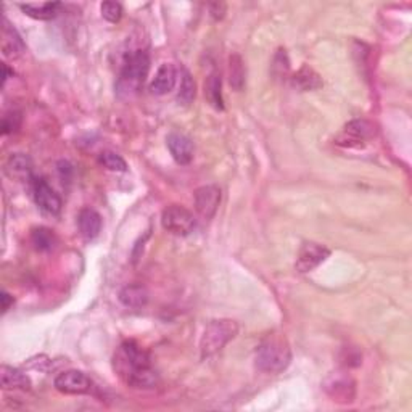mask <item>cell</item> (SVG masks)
Masks as SVG:
<instances>
[{
  "instance_id": "obj_1",
  "label": "cell",
  "mask_w": 412,
  "mask_h": 412,
  "mask_svg": "<svg viewBox=\"0 0 412 412\" xmlns=\"http://www.w3.org/2000/svg\"><path fill=\"white\" fill-rule=\"evenodd\" d=\"M114 372L130 388H153L158 383V372L148 351L134 340L124 342L113 358Z\"/></svg>"
},
{
  "instance_id": "obj_2",
  "label": "cell",
  "mask_w": 412,
  "mask_h": 412,
  "mask_svg": "<svg viewBox=\"0 0 412 412\" xmlns=\"http://www.w3.org/2000/svg\"><path fill=\"white\" fill-rule=\"evenodd\" d=\"M254 363L261 372L280 374L290 366L291 348L282 333H269L258 345Z\"/></svg>"
},
{
  "instance_id": "obj_3",
  "label": "cell",
  "mask_w": 412,
  "mask_h": 412,
  "mask_svg": "<svg viewBox=\"0 0 412 412\" xmlns=\"http://www.w3.org/2000/svg\"><path fill=\"white\" fill-rule=\"evenodd\" d=\"M238 333V324L232 319H216L206 326L200 338V356L201 359L215 356L216 353L234 340Z\"/></svg>"
},
{
  "instance_id": "obj_4",
  "label": "cell",
  "mask_w": 412,
  "mask_h": 412,
  "mask_svg": "<svg viewBox=\"0 0 412 412\" xmlns=\"http://www.w3.org/2000/svg\"><path fill=\"white\" fill-rule=\"evenodd\" d=\"M148 70L150 59L147 52L135 50L134 54H130L126 61H124L118 81V91L121 93H128V96L129 93L140 91V87L144 86L145 79H147Z\"/></svg>"
},
{
  "instance_id": "obj_5",
  "label": "cell",
  "mask_w": 412,
  "mask_h": 412,
  "mask_svg": "<svg viewBox=\"0 0 412 412\" xmlns=\"http://www.w3.org/2000/svg\"><path fill=\"white\" fill-rule=\"evenodd\" d=\"M161 226L166 232L173 234L177 237H185L190 232H194L197 226V219L194 213L187 210L185 206L181 205H171L165 208L163 215H161Z\"/></svg>"
},
{
  "instance_id": "obj_6",
  "label": "cell",
  "mask_w": 412,
  "mask_h": 412,
  "mask_svg": "<svg viewBox=\"0 0 412 412\" xmlns=\"http://www.w3.org/2000/svg\"><path fill=\"white\" fill-rule=\"evenodd\" d=\"M324 390L333 401L342 404L353 403L356 398V382L351 375L345 372H333L328 375L324 382Z\"/></svg>"
},
{
  "instance_id": "obj_7",
  "label": "cell",
  "mask_w": 412,
  "mask_h": 412,
  "mask_svg": "<svg viewBox=\"0 0 412 412\" xmlns=\"http://www.w3.org/2000/svg\"><path fill=\"white\" fill-rule=\"evenodd\" d=\"M375 135V126L367 119H354L348 123L340 135L337 137V144L343 147H363L364 144Z\"/></svg>"
},
{
  "instance_id": "obj_8",
  "label": "cell",
  "mask_w": 412,
  "mask_h": 412,
  "mask_svg": "<svg viewBox=\"0 0 412 412\" xmlns=\"http://www.w3.org/2000/svg\"><path fill=\"white\" fill-rule=\"evenodd\" d=\"M328 257H330V250L324 247V245L316 242H305L301 245L298 257H296L295 268L298 273H311L317 266L324 263Z\"/></svg>"
},
{
  "instance_id": "obj_9",
  "label": "cell",
  "mask_w": 412,
  "mask_h": 412,
  "mask_svg": "<svg viewBox=\"0 0 412 412\" xmlns=\"http://www.w3.org/2000/svg\"><path fill=\"white\" fill-rule=\"evenodd\" d=\"M54 385L63 395H86L92 390V380L81 370H65L56 375Z\"/></svg>"
},
{
  "instance_id": "obj_10",
  "label": "cell",
  "mask_w": 412,
  "mask_h": 412,
  "mask_svg": "<svg viewBox=\"0 0 412 412\" xmlns=\"http://www.w3.org/2000/svg\"><path fill=\"white\" fill-rule=\"evenodd\" d=\"M34 192V200L38 203V206L47 215H59L61 211V198L52 187L47 184V181L39 177L34 179L33 184Z\"/></svg>"
},
{
  "instance_id": "obj_11",
  "label": "cell",
  "mask_w": 412,
  "mask_h": 412,
  "mask_svg": "<svg viewBox=\"0 0 412 412\" xmlns=\"http://www.w3.org/2000/svg\"><path fill=\"white\" fill-rule=\"evenodd\" d=\"M195 210L205 219L215 218L219 203H221V189L216 185H203L195 190Z\"/></svg>"
},
{
  "instance_id": "obj_12",
  "label": "cell",
  "mask_w": 412,
  "mask_h": 412,
  "mask_svg": "<svg viewBox=\"0 0 412 412\" xmlns=\"http://www.w3.org/2000/svg\"><path fill=\"white\" fill-rule=\"evenodd\" d=\"M166 145H168L169 153L177 165L185 166L194 160V144L185 134L171 132L166 137Z\"/></svg>"
},
{
  "instance_id": "obj_13",
  "label": "cell",
  "mask_w": 412,
  "mask_h": 412,
  "mask_svg": "<svg viewBox=\"0 0 412 412\" xmlns=\"http://www.w3.org/2000/svg\"><path fill=\"white\" fill-rule=\"evenodd\" d=\"M177 81V71L171 63H165L158 68L156 75L153 77L152 84H150V91L155 96H166L173 91Z\"/></svg>"
},
{
  "instance_id": "obj_14",
  "label": "cell",
  "mask_w": 412,
  "mask_h": 412,
  "mask_svg": "<svg viewBox=\"0 0 412 412\" xmlns=\"http://www.w3.org/2000/svg\"><path fill=\"white\" fill-rule=\"evenodd\" d=\"M102 216L96 210H92V208H84V210H81L79 216H77L79 232L86 240H93L98 237V234L102 232Z\"/></svg>"
},
{
  "instance_id": "obj_15",
  "label": "cell",
  "mask_w": 412,
  "mask_h": 412,
  "mask_svg": "<svg viewBox=\"0 0 412 412\" xmlns=\"http://www.w3.org/2000/svg\"><path fill=\"white\" fill-rule=\"evenodd\" d=\"M24 43L22 36L17 33V29L12 28L8 24L7 20H3V28H2V52L8 59H17L24 52Z\"/></svg>"
},
{
  "instance_id": "obj_16",
  "label": "cell",
  "mask_w": 412,
  "mask_h": 412,
  "mask_svg": "<svg viewBox=\"0 0 412 412\" xmlns=\"http://www.w3.org/2000/svg\"><path fill=\"white\" fill-rule=\"evenodd\" d=\"M5 171L12 179L13 177L20 181L31 179V176H33V161H31L28 155L15 153L8 158L7 165H5Z\"/></svg>"
},
{
  "instance_id": "obj_17",
  "label": "cell",
  "mask_w": 412,
  "mask_h": 412,
  "mask_svg": "<svg viewBox=\"0 0 412 412\" xmlns=\"http://www.w3.org/2000/svg\"><path fill=\"white\" fill-rule=\"evenodd\" d=\"M0 382H2L3 390H29L31 388V380L28 375L22 370L2 366L0 367Z\"/></svg>"
},
{
  "instance_id": "obj_18",
  "label": "cell",
  "mask_w": 412,
  "mask_h": 412,
  "mask_svg": "<svg viewBox=\"0 0 412 412\" xmlns=\"http://www.w3.org/2000/svg\"><path fill=\"white\" fill-rule=\"evenodd\" d=\"M119 301L126 307H144L148 301V291L142 285H128L119 291Z\"/></svg>"
},
{
  "instance_id": "obj_19",
  "label": "cell",
  "mask_w": 412,
  "mask_h": 412,
  "mask_svg": "<svg viewBox=\"0 0 412 412\" xmlns=\"http://www.w3.org/2000/svg\"><path fill=\"white\" fill-rule=\"evenodd\" d=\"M20 8L28 15V17L39 20V22H47L56 17L59 13L60 3L59 2H40V3H22Z\"/></svg>"
},
{
  "instance_id": "obj_20",
  "label": "cell",
  "mask_w": 412,
  "mask_h": 412,
  "mask_svg": "<svg viewBox=\"0 0 412 412\" xmlns=\"http://www.w3.org/2000/svg\"><path fill=\"white\" fill-rule=\"evenodd\" d=\"M293 86L300 91H314V89L322 87V79L311 66H301L298 73L293 76Z\"/></svg>"
},
{
  "instance_id": "obj_21",
  "label": "cell",
  "mask_w": 412,
  "mask_h": 412,
  "mask_svg": "<svg viewBox=\"0 0 412 412\" xmlns=\"http://www.w3.org/2000/svg\"><path fill=\"white\" fill-rule=\"evenodd\" d=\"M229 84L237 92L242 91L245 86V66L242 56L238 54L229 56Z\"/></svg>"
},
{
  "instance_id": "obj_22",
  "label": "cell",
  "mask_w": 412,
  "mask_h": 412,
  "mask_svg": "<svg viewBox=\"0 0 412 412\" xmlns=\"http://www.w3.org/2000/svg\"><path fill=\"white\" fill-rule=\"evenodd\" d=\"M205 96L216 109H224L222 82H221V76H219L218 73H211L210 77H208V81L205 82Z\"/></svg>"
},
{
  "instance_id": "obj_23",
  "label": "cell",
  "mask_w": 412,
  "mask_h": 412,
  "mask_svg": "<svg viewBox=\"0 0 412 412\" xmlns=\"http://www.w3.org/2000/svg\"><path fill=\"white\" fill-rule=\"evenodd\" d=\"M31 242H33L34 248L39 250V252H50V250L55 248L56 237L54 231H50V229L38 227L31 234Z\"/></svg>"
},
{
  "instance_id": "obj_24",
  "label": "cell",
  "mask_w": 412,
  "mask_h": 412,
  "mask_svg": "<svg viewBox=\"0 0 412 412\" xmlns=\"http://www.w3.org/2000/svg\"><path fill=\"white\" fill-rule=\"evenodd\" d=\"M197 93V86L192 75L187 70H182L181 73V86L179 92H177V100H179L182 105H190L192 102L195 100Z\"/></svg>"
},
{
  "instance_id": "obj_25",
  "label": "cell",
  "mask_w": 412,
  "mask_h": 412,
  "mask_svg": "<svg viewBox=\"0 0 412 412\" xmlns=\"http://www.w3.org/2000/svg\"><path fill=\"white\" fill-rule=\"evenodd\" d=\"M98 163L108 171H114V173H126L128 171V163L124 161L123 156L109 152V150L98 155Z\"/></svg>"
},
{
  "instance_id": "obj_26",
  "label": "cell",
  "mask_w": 412,
  "mask_h": 412,
  "mask_svg": "<svg viewBox=\"0 0 412 412\" xmlns=\"http://www.w3.org/2000/svg\"><path fill=\"white\" fill-rule=\"evenodd\" d=\"M102 17L107 20L108 23H119L123 18V7L118 2H103L100 5Z\"/></svg>"
},
{
  "instance_id": "obj_27",
  "label": "cell",
  "mask_w": 412,
  "mask_h": 412,
  "mask_svg": "<svg viewBox=\"0 0 412 412\" xmlns=\"http://www.w3.org/2000/svg\"><path fill=\"white\" fill-rule=\"evenodd\" d=\"M20 126H22V113L20 112L5 113V116L2 119V134L3 135L17 132Z\"/></svg>"
},
{
  "instance_id": "obj_28",
  "label": "cell",
  "mask_w": 412,
  "mask_h": 412,
  "mask_svg": "<svg viewBox=\"0 0 412 412\" xmlns=\"http://www.w3.org/2000/svg\"><path fill=\"white\" fill-rule=\"evenodd\" d=\"M274 68H279L280 70V75H285L287 71H289V59H287V54H285V50H279V54L275 55V65H274Z\"/></svg>"
},
{
  "instance_id": "obj_29",
  "label": "cell",
  "mask_w": 412,
  "mask_h": 412,
  "mask_svg": "<svg viewBox=\"0 0 412 412\" xmlns=\"http://www.w3.org/2000/svg\"><path fill=\"white\" fill-rule=\"evenodd\" d=\"M12 305H13V296L10 293H7V291H3V293H2V311L7 312L8 307Z\"/></svg>"
}]
</instances>
